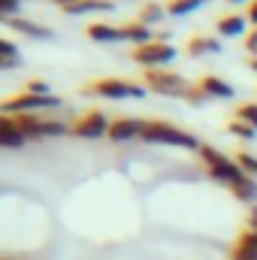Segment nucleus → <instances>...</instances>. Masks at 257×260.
<instances>
[{"label": "nucleus", "instance_id": "obj_14", "mask_svg": "<svg viewBox=\"0 0 257 260\" xmlns=\"http://www.w3.org/2000/svg\"><path fill=\"white\" fill-rule=\"evenodd\" d=\"M230 194L236 197L239 203H257V179H251V176H239L233 185H230Z\"/></svg>", "mask_w": 257, "mask_h": 260}, {"label": "nucleus", "instance_id": "obj_10", "mask_svg": "<svg viewBox=\"0 0 257 260\" xmlns=\"http://www.w3.org/2000/svg\"><path fill=\"white\" fill-rule=\"evenodd\" d=\"M248 15H242V12H233V15H224V18H218V34L221 37H248L251 30H248Z\"/></svg>", "mask_w": 257, "mask_h": 260}, {"label": "nucleus", "instance_id": "obj_15", "mask_svg": "<svg viewBox=\"0 0 257 260\" xmlns=\"http://www.w3.org/2000/svg\"><path fill=\"white\" fill-rule=\"evenodd\" d=\"M200 160H203V167H206V173H212V170H218V167H224V164H230L233 157H227L221 148H215V145H203L200 151Z\"/></svg>", "mask_w": 257, "mask_h": 260}, {"label": "nucleus", "instance_id": "obj_30", "mask_svg": "<svg viewBox=\"0 0 257 260\" xmlns=\"http://www.w3.org/2000/svg\"><path fill=\"white\" fill-rule=\"evenodd\" d=\"M248 230H257V206H251L248 212Z\"/></svg>", "mask_w": 257, "mask_h": 260}, {"label": "nucleus", "instance_id": "obj_20", "mask_svg": "<svg viewBox=\"0 0 257 260\" xmlns=\"http://www.w3.org/2000/svg\"><path fill=\"white\" fill-rule=\"evenodd\" d=\"M209 0H170L167 12L170 15H188V12H197L200 6H206Z\"/></svg>", "mask_w": 257, "mask_h": 260}, {"label": "nucleus", "instance_id": "obj_22", "mask_svg": "<svg viewBox=\"0 0 257 260\" xmlns=\"http://www.w3.org/2000/svg\"><path fill=\"white\" fill-rule=\"evenodd\" d=\"M236 164H239V170H242L245 176L257 179V154H251V151H239V154H236Z\"/></svg>", "mask_w": 257, "mask_h": 260}, {"label": "nucleus", "instance_id": "obj_19", "mask_svg": "<svg viewBox=\"0 0 257 260\" xmlns=\"http://www.w3.org/2000/svg\"><path fill=\"white\" fill-rule=\"evenodd\" d=\"M18 64V49L12 40H0V70H12Z\"/></svg>", "mask_w": 257, "mask_h": 260}, {"label": "nucleus", "instance_id": "obj_18", "mask_svg": "<svg viewBox=\"0 0 257 260\" xmlns=\"http://www.w3.org/2000/svg\"><path fill=\"white\" fill-rule=\"evenodd\" d=\"M164 15H167V6H160V3H145V6L136 12V21L145 24V27H151V24H160Z\"/></svg>", "mask_w": 257, "mask_h": 260}, {"label": "nucleus", "instance_id": "obj_6", "mask_svg": "<svg viewBox=\"0 0 257 260\" xmlns=\"http://www.w3.org/2000/svg\"><path fill=\"white\" fill-rule=\"evenodd\" d=\"M112 121L106 118V112L100 109H88L82 118H76L70 124V136H79V139H100V136H109Z\"/></svg>", "mask_w": 257, "mask_h": 260}, {"label": "nucleus", "instance_id": "obj_3", "mask_svg": "<svg viewBox=\"0 0 257 260\" xmlns=\"http://www.w3.org/2000/svg\"><path fill=\"white\" fill-rule=\"evenodd\" d=\"M145 85H136V82H124V79H97L91 85L82 88L85 97H103V100H124V97H133V100H142L145 97Z\"/></svg>", "mask_w": 257, "mask_h": 260}, {"label": "nucleus", "instance_id": "obj_21", "mask_svg": "<svg viewBox=\"0 0 257 260\" xmlns=\"http://www.w3.org/2000/svg\"><path fill=\"white\" fill-rule=\"evenodd\" d=\"M227 130H230L233 136H239V139H245V142H251V139H257V130L251 127V124H245V121H239V118H233V121L227 124Z\"/></svg>", "mask_w": 257, "mask_h": 260}, {"label": "nucleus", "instance_id": "obj_25", "mask_svg": "<svg viewBox=\"0 0 257 260\" xmlns=\"http://www.w3.org/2000/svg\"><path fill=\"white\" fill-rule=\"evenodd\" d=\"M230 260H257V248H248V245H233Z\"/></svg>", "mask_w": 257, "mask_h": 260}, {"label": "nucleus", "instance_id": "obj_33", "mask_svg": "<svg viewBox=\"0 0 257 260\" xmlns=\"http://www.w3.org/2000/svg\"><path fill=\"white\" fill-rule=\"evenodd\" d=\"M227 3H248V0H227Z\"/></svg>", "mask_w": 257, "mask_h": 260}, {"label": "nucleus", "instance_id": "obj_23", "mask_svg": "<svg viewBox=\"0 0 257 260\" xmlns=\"http://www.w3.org/2000/svg\"><path fill=\"white\" fill-rule=\"evenodd\" d=\"M236 118L245 121V124H251V127L257 130V103H239V106H236Z\"/></svg>", "mask_w": 257, "mask_h": 260}, {"label": "nucleus", "instance_id": "obj_4", "mask_svg": "<svg viewBox=\"0 0 257 260\" xmlns=\"http://www.w3.org/2000/svg\"><path fill=\"white\" fill-rule=\"evenodd\" d=\"M64 100L61 97H37V94H15V97H6L3 106H0V115H40L43 109H61Z\"/></svg>", "mask_w": 257, "mask_h": 260}, {"label": "nucleus", "instance_id": "obj_31", "mask_svg": "<svg viewBox=\"0 0 257 260\" xmlns=\"http://www.w3.org/2000/svg\"><path fill=\"white\" fill-rule=\"evenodd\" d=\"M52 3H58L61 9H70V6H73V3H79V0H52Z\"/></svg>", "mask_w": 257, "mask_h": 260}, {"label": "nucleus", "instance_id": "obj_7", "mask_svg": "<svg viewBox=\"0 0 257 260\" xmlns=\"http://www.w3.org/2000/svg\"><path fill=\"white\" fill-rule=\"evenodd\" d=\"M142 121H145V118H115L106 139H112V142H130V139H139V133H142Z\"/></svg>", "mask_w": 257, "mask_h": 260}, {"label": "nucleus", "instance_id": "obj_26", "mask_svg": "<svg viewBox=\"0 0 257 260\" xmlns=\"http://www.w3.org/2000/svg\"><path fill=\"white\" fill-rule=\"evenodd\" d=\"M18 3H21V0H0V15H3V18H12V15L18 12Z\"/></svg>", "mask_w": 257, "mask_h": 260}, {"label": "nucleus", "instance_id": "obj_32", "mask_svg": "<svg viewBox=\"0 0 257 260\" xmlns=\"http://www.w3.org/2000/svg\"><path fill=\"white\" fill-rule=\"evenodd\" d=\"M248 67H251V70L257 73V58H251V61H248Z\"/></svg>", "mask_w": 257, "mask_h": 260}, {"label": "nucleus", "instance_id": "obj_24", "mask_svg": "<svg viewBox=\"0 0 257 260\" xmlns=\"http://www.w3.org/2000/svg\"><path fill=\"white\" fill-rule=\"evenodd\" d=\"M24 91H27V94H37V97H52V88H49V82H43V79H30V82L24 85Z\"/></svg>", "mask_w": 257, "mask_h": 260}, {"label": "nucleus", "instance_id": "obj_2", "mask_svg": "<svg viewBox=\"0 0 257 260\" xmlns=\"http://www.w3.org/2000/svg\"><path fill=\"white\" fill-rule=\"evenodd\" d=\"M145 88L160 97H179V100H188L194 94L191 82L173 70H145Z\"/></svg>", "mask_w": 257, "mask_h": 260}, {"label": "nucleus", "instance_id": "obj_17", "mask_svg": "<svg viewBox=\"0 0 257 260\" xmlns=\"http://www.w3.org/2000/svg\"><path fill=\"white\" fill-rule=\"evenodd\" d=\"M67 15H88V12H112V0H79L70 9H64Z\"/></svg>", "mask_w": 257, "mask_h": 260}, {"label": "nucleus", "instance_id": "obj_29", "mask_svg": "<svg viewBox=\"0 0 257 260\" xmlns=\"http://www.w3.org/2000/svg\"><path fill=\"white\" fill-rule=\"evenodd\" d=\"M245 15H248V21L257 27V0H251V6H248V12H245Z\"/></svg>", "mask_w": 257, "mask_h": 260}, {"label": "nucleus", "instance_id": "obj_11", "mask_svg": "<svg viewBox=\"0 0 257 260\" xmlns=\"http://www.w3.org/2000/svg\"><path fill=\"white\" fill-rule=\"evenodd\" d=\"M27 139H24V133L21 127L15 124V118L12 115H0V145L3 148H21Z\"/></svg>", "mask_w": 257, "mask_h": 260}, {"label": "nucleus", "instance_id": "obj_12", "mask_svg": "<svg viewBox=\"0 0 257 260\" xmlns=\"http://www.w3.org/2000/svg\"><path fill=\"white\" fill-rule=\"evenodd\" d=\"M85 34H88V40H94V43H121V27H112V24H106V21H91Z\"/></svg>", "mask_w": 257, "mask_h": 260}, {"label": "nucleus", "instance_id": "obj_16", "mask_svg": "<svg viewBox=\"0 0 257 260\" xmlns=\"http://www.w3.org/2000/svg\"><path fill=\"white\" fill-rule=\"evenodd\" d=\"M121 40H130L136 46H145V43H151V27H145V24H139L133 18L130 24H121Z\"/></svg>", "mask_w": 257, "mask_h": 260}, {"label": "nucleus", "instance_id": "obj_1", "mask_svg": "<svg viewBox=\"0 0 257 260\" xmlns=\"http://www.w3.org/2000/svg\"><path fill=\"white\" fill-rule=\"evenodd\" d=\"M139 139L142 142H151V145H179V148H191V151H200L203 148V142L194 133L176 127L170 121H142Z\"/></svg>", "mask_w": 257, "mask_h": 260}, {"label": "nucleus", "instance_id": "obj_13", "mask_svg": "<svg viewBox=\"0 0 257 260\" xmlns=\"http://www.w3.org/2000/svg\"><path fill=\"white\" fill-rule=\"evenodd\" d=\"M185 52H188L191 58L218 55V52H221V43H218L215 37H191V40H188V46H185Z\"/></svg>", "mask_w": 257, "mask_h": 260}, {"label": "nucleus", "instance_id": "obj_28", "mask_svg": "<svg viewBox=\"0 0 257 260\" xmlns=\"http://www.w3.org/2000/svg\"><path fill=\"white\" fill-rule=\"evenodd\" d=\"M245 52H248L251 58H257V27L248 34V37H245Z\"/></svg>", "mask_w": 257, "mask_h": 260}, {"label": "nucleus", "instance_id": "obj_8", "mask_svg": "<svg viewBox=\"0 0 257 260\" xmlns=\"http://www.w3.org/2000/svg\"><path fill=\"white\" fill-rule=\"evenodd\" d=\"M3 24L12 27V30H18V34H24V37H30V40H52V37H55L52 27H43V24H37V21H30V18H18V15L3 18Z\"/></svg>", "mask_w": 257, "mask_h": 260}, {"label": "nucleus", "instance_id": "obj_27", "mask_svg": "<svg viewBox=\"0 0 257 260\" xmlns=\"http://www.w3.org/2000/svg\"><path fill=\"white\" fill-rule=\"evenodd\" d=\"M236 245H248V248H257V230H242Z\"/></svg>", "mask_w": 257, "mask_h": 260}, {"label": "nucleus", "instance_id": "obj_5", "mask_svg": "<svg viewBox=\"0 0 257 260\" xmlns=\"http://www.w3.org/2000/svg\"><path fill=\"white\" fill-rule=\"evenodd\" d=\"M133 61L145 70H167L176 61V46L167 40H151V43L133 49Z\"/></svg>", "mask_w": 257, "mask_h": 260}, {"label": "nucleus", "instance_id": "obj_9", "mask_svg": "<svg viewBox=\"0 0 257 260\" xmlns=\"http://www.w3.org/2000/svg\"><path fill=\"white\" fill-rule=\"evenodd\" d=\"M197 88L206 94V100L209 97H218V100H233V85L227 82V79H221V76H206V79H200L197 82Z\"/></svg>", "mask_w": 257, "mask_h": 260}]
</instances>
